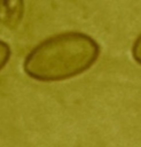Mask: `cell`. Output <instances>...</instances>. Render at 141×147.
<instances>
[{
    "instance_id": "cell-1",
    "label": "cell",
    "mask_w": 141,
    "mask_h": 147,
    "mask_svg": "<svg viewBox=\"0 0 141 147\" xmlns=\"http://www.w3.org/2000/svg\"><path fill=\"white\" fill-rule=\"evenodd\" d=\"M100 46L91 36L69 31L34 46L23 62L24 72L44 83L62 82L87 71L97 60Z\"/></svg>"
},
{
    "instance_id": "cell-2",
    "label": "cell",
    "mask_w": 141,
    "mask_h": 147,
    "mask_svg": "<svg viewBox=\"0 0 141 147\" xmlns=\"http://www.w3.org/2000/svg\"><path fill=\"white\" fill-rule=\"evenodd\" d=\"M10 54H11V49L9 45L6 41L0 40V71L5 68V65L9 61Z\"/></svg>"
},
{
    "instance_id": "cell-3",
    "label": "cell",
    "mask_w": 141,
    "mask_h": 147,
    "mask_svg": "<svg viewBox=\"0 0 141 147\" xmlns=\"http://www.w3.org/2000/svg\"><path fill=\"white\" fill-rule=\"evenodd\" d=\"M132 57L133 60L141 65V33L135 38L133 45H132Z\"/></svg>"
}]
</instances>
